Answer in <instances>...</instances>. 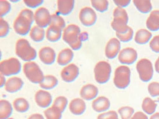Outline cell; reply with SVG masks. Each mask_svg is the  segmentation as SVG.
Masks as SVG:
<instances>
[{"label":"cell","instance_id":"cell-1","mask_svg":"<svg viewBox=\"0 0 159 119\" xmlns=\"http://www.w3.org/2000/svg\"><path fill=\"white\" fill-rule=\"evenodd\" d=\"M34 20L33 11L28 8L22 9L15 19L13 27L15 32L20 35H26L30 32Z\"/></svg>","mask_w":159,"mask_h":119},{"label":"cell","instance_id":"cell-2","mask_svg":"<svg viewBox=\"0 0 159 119\" xmlns=\"http://www.w3.org/2000/svg\"><path fill=\"white\" fill-rule=\"evenodd\" d=\"M80 31V27L74 24L68 25L63 30L62 39L74 51L80 50L82 45L83 39Z\"/></svg>","mask_w":159,"mask_h":119},{"label":"cell","instance_id":"cell-3","mask_svg":"<svg viewBox=\"0 0 159 119\" xmlns=\"http://www.w3.org/2000/svg\"><path fill=\"white\" fill-rule=\"evenodd\" d=\"M113 20L111 23L112 29L116 33L125 34L129 28V26L127 25L128 16L126 10L117 6L113 11Z\"/></svg>","mask_w":159,"mask_h":119},{"label":"cell","instance_id":"cell-4","mask_svg":"<svg viewBox=\"0 0 159 119\" xmlns=\"http://www.w3.org/2000/svg\"><path fill=\"white\" fill-rule=\"evenodd\" d=\"M16 55L25 61H32L37 56L36 51L26 39H19L15 45Z\"/></svg>","mask_w":159,"mask_h":119},{"label":"cell","instance_id":"cell-5","mask_svg":"<svg viewBox=\"0 0 159 119\" xmlns=\"http://www.w3.org/2000/svg\"><path fill=\"white\" fill-rule=\"evenodd\" d=\"M23 71L27 79L33 83L40 84L44 79L43 72L38 64L32 61L24 64Z\"/></svg>","mask_w":159,"mask_h":119},{"label":"cell","instance_id":"cell-6","mask_svg":"<svg viewBox=\"0 0 159 119\" xmlns=\"http://www.w3.org/2000/svg\"><path fill=\"white\" fill-rule=\"evenodd\" d=\"M131 82V70L127 66L121 65L117 67L115 72L113 82L118 88L124 89L129 86Z\"/></svg>","mask_w":159,"mask_h":119},{"label":"cell","instance_id":"cell-7","mask_svg":"<svg viewBox=\"0 0 159 119\" xmlns=\"http://www.w3.org/2000/svg\"><path fill=\"white\" fill-rule=\"evenodd\" d=\"M111 67L106 61H99L96 64L94 68V79L97 82L104 84L107 82L110 78Z\"/></svg>","mask_w":159,"mask_h":119},{"label":"cell","instance_id":"cell-8","mask_svg":"<svg viewBox=\"0 0 159 119\" xmlns=\"http://www.w3.org/2000/svg\"><path fill=\"white\" fill-rule=\"evenodd\" d=\"M21 70V64L19 60L11 57L5 60L0 63V72L6 76L16 75Z\"/></svg>","mask_w":159,"mask_h":119},{"label":"cell","instance_id":"cell-9","mask_svg":"<svg viewBox=\"0 0 159 119\" xmlns=\"http://www.w3.org/2000/svg\"><path fill=\"white\" fill-rule=\"evenodd\" d=\"M136 69L140 80L148 82L152 79L153 75V68L151 61L146 59L140 60L136 64Z\"/></svg>","mask_w":159,"mask_h":119},{"label":"cell","instance_id":"cell-10","mask_svg":"<svg viewBox=\"0 0 159 119\" xmlns=\"http://www.w3.org/2000/svg\"><path fill=\"white\" fill-rule=\"evenodd\" d=\"M34 22L40 27H47L52 22V15L45 7H39L34 12Z\"/></svg>","mask_w":159,"mask_h":119},{"label":"cell","instance_id":"cell-11","mask_svg":"<svg viewBox=\"0 0 159 119\" xmlns=\"http://www.w3.org/2000/svg\"><path fill=\"white\" fill-rule=\"evenodd\" d=\"M79 18L84 26L90 27L94 25L97 20V14L92 8L86 6L80 10Z\"/></svg>","mask_w":159,"mask_h":119},{"label":"cell","instance_id":"cell-12","mask_svg":"<svg viewBox=\"0 0 159 119\" xmlns=\"http://www.w3.org/2000/svg\"><path fill=\"white\" fill-rule=\"evenodd\" d=\"M80 69L75 64L71 63L64 67L61 72L62 79L67 83L72 82L78 76Z\"/></svg>","mask_w":159,"mask_h":119},{"label":"cell","instance_id":"cell-13","mask_svg":"<svg viewBox=\"0 0 159 119\" xmlns=\"http://www.w3.org/2000/svg\"><path fill=\"white\" fill-rule=\"evenodd\" d=\"M138 58L136 51L132 47H126L120 51L118 59L119 61L124 64L130 65L134 63Z\"/></svg>","mask_w":159,"mask_h":119},{"label":"cell","instance_id":"cell-14","mask_svg":"<svg viewBox=\"0 0 159 119\" xmlns=\"http://www.w3.org/2000/svg\"><path fill=\"white\" fill-rule=\"evenodd\" d=\"M121 49V43L119 39L116 38H111L107 42L105 47V55L109 59L116 58Z\"/></svg>","mask_w":159,"mask_h":119},{"label":"cell","instance_id":"cell-15","mask_svg":"<svg viewBox=\"0 0 159 119\" xmlns=\"http://www.w3.org/2000/svg\"><path fill=\"white\" fill-rule=\"evenodd\" d=\"M35 102L39 107L46 108L52 104V98L49 92L43 90H39L34 96Z\"/></svg>","mask_w":159,"mask_h":119},{"label":"cell","instance_id":"cell-16","mask_svg":"<svg viewBox=\"0 0 159 119\" xmlns=\"http://www.w3.org/2000/svg\"><path fill=\"white\" fill-rule=\"evenodd\" d=\"M39 56L43 63L46 65H51L55 61L56 53L52 47L45 46L39 51Z\"/></svg>","mask_w":159,"mask_h":119},{"label":"cell","instance_id":"cell-17","mask_svg":"<svg viewBox=\"0 0 159 119\" xmlns=\"http://www.w3.org/2000/svg\"><path fill=\"white\" fill-rule=\"evenodd\" d=\"M98 87L92 84H87L81 88L80 96L86 101H90L98 96Z\"/></svg>","mask_w":159,"mask_h":119},{"label":"cell","instance_id":"cell-18","mask_svg":"<svg viewBox=\"0 0 159 119\" xmlns=\"http://www.w3.org/2000/svg\"><path fill=\"white\" fill-rule=\"evenodd\" d=\"M24 86V82L21 78L17 76L10 78L5 83L4 88L6 92L14 93L19 91Z\"/></svg>","mask_w":159,"mask_h":119},{"label":"cell","instance_id":"cell-19","mask_svg":"<svg viewBox=\"0 0 159 119\" xmlns=\"http://www.w3.org/2000/svg\"><path fill=\"white\" fill-rule=\"evenodd\" d=\"M86 109V105L85 102L79 98L73 99L69 104V109L73 115H82L85 112Z\"/></svg>","mask_w":159,"mask_h":119},{"label":"cell","instance_id":"cell-20","mask_svg":"<svg viewBox=\"0 0 159 119\" xmlns=\"http://www.w3.org/2000/svg\"><path fill=\"white\" fill-rule=\"evenodd\" d=\"M92 105L94 111L98 113L103 112L109 109L110 107V101L106 96H98L94 100Z\"/></svg>","mask_w":159,"mask_h":119},{"label":"cell","instance_id":"cell-21","mask_svg":"<svg viewBox=\"0 0 159 119\" xmlns=\"http://www.w3.org/2000/svg\"><path fill=\"white\" fill-rule=\"evenodd\" d=\"M74 58V52L70 48L61 50L57 55V63L61 66L70 63Z\"/></svg>","mask_w":159,"mask_h":119},{"label":"cell","instance_id":"cell-22","mask_svg":"<svg viewBox=\"0 0 159 119\" xmlns=\"http://www.w3.org/2000/svg\"><path fill=\"white\" fill-rule=\"evenodd\" d=\"M57 2L59 14L66 16L72 12L74 7L75 1L74 0H58Z\"/></svg>","mask_w":159,"mask_h":119},{"label":"cell","instance_id":"cell-23","mask_svg":"<svg viewBox=\"0 0 159 119\" xmlns=\"http://www.w3.org/2000/svg\"><path fill=\"white\" fill-rule=\"evenodd\" d=\"M146 27L150 31H156L159 30V10L151 12L146 20Z\"/></svg>","mask_w":159,"mask_h":119},{"label":"cell","instance_id":"cell-24","mask_svg":"<svg viewBox=\"0 0 159 119\" xmlns=\"http://www.w3.org/2000/svg\"><path fill=\"white\" fill-rule=\"evenodd\" d=\"M62 30L54 26H49L46 31V37L48 41L54 42L60 39L62 36Z\"/></svg>","mask_w":159,"mask_h":119},{"label":"cell","instance_id":"cell-25","mask_svg":"<svg viewBox=\"0 0 159 119\" xmlns=\"http://www.w3.org/2000/svg\"><path fill=\"white\" fill-rule=\"evenodd\" d=\"M12 106L6 100L0 101V119H8L12 113Z\"/></svg>","mask_w":159,"mask_h":119},{"label":"cell","instance_id":"cell-26","mask_svg":"<svg viewBox=\"0 0 159 119\" xmlns=\"http://www.w3.org/2000/svg\"><path fill=\"white\" fill-rule=\"evenodd\" d=\"M152 37V33L145 29H140L136 32L135 41L139 45L147 43Z\"/></svg>","mask_w":159,"mask_h":119},{"label":"cell","instance_id":"cell-27","mask_svg":"<svg viewBox=\"0 0 159 119\" xmlns=\"http://www.w3.org/2000/svg\"><path fill=\"white\" fill-rule=\"evenodd\" d=\"M29 35L33 41L39 42L44 40V37L46 36V32L43 28L34 26L30 31Z\"/></svg>","mask_w":159,"mask_h":119},{"label":"cell","instance_id":"cell-28","mask_svg":"<svg viewBox=\"0 0 159 119\" xmlns=\"http://www.w3.org/2000/svg\"><path fill=\"white\" fill-rule=\"evenodd\" d=\"M13 107L15 110L19 113H24L29 109V103L24 98H18L13 102Z\"/></svg>","mask_w":159,"mask_h":119},{"label":"cell","instance_id":"cell-29","mask_svg":"<svg viewBox=\"0 0 159 119\" xmlns=\"http://www.w3.org/2000/svg\"><path fill=\"white\" fill-rule=\"evenodd\" d=\"M57 78L53 75H46L44 76V79L42 82L39 84L40 86L44 90H50L57 86L58 84Z\"/></svg>","mask_w":159,"mask_h":119},{"label":"cell","instance_id":"cell-30","mask_svg":"<svg viewBox=\"0 0 159 119\" xmlns=\"http://www.w3.org/2000/svg\"><path fill=\"white\" fill-rule=\"evenodd\" d=\"M133 2L137 9L142 14L149 13L152 9V5L149 0H135Z\"/></svg>","mask_w":159,"mask_h":119},{"label":"cell","instance_id":"cell-31","mask_svg":"<svg viewBox=\"0 0 159 119\" xmlns=\"http://www.w3.org/2000/svg\"><path fill=\"white\" fill-rule=\"evenodd\" d=\"M157 107V104L149 97H146L143 100L142 108L146 113L148 115L153 114Z\"/></svg>","mask_w":159,"mask_h":119},{"label":"cell","instance_id":"cell-32","mask_svg":"<svg viewBox=\"0 0 159 119\" xmlns=\"http://www.w3.org/2000/svg\"><path fill=\"white\" fill-rule=\"evenodd\" d=\"M46 119H61L62 112L56 108L52 106L44 111Z\"/></svg>","mask_w":159,"mask_h":119},{"label":"cell","instance_id":"cell-33","mask_svg":"<svg viewBox=\"0 0 159 119\" xmlns=\"http://www.w3.org/2000/svg\"><path fill=\"white\" fill-rule=\"evenodd\" d=\"M68 105V100L64 96H58L53 101L52 106L57 108L62 113L66 108Z\"/></svg>","mask_w":159,"mask_h":119},{"label":"cell","instance_id":"cell-34","mask_svg":"<svg viewBox=\"0 0 159 119\" xmlns=\"http://www.w3.org/2000/svg\"><path fill=\"white\" fill-rule=\"evenodd\" d=\"M91 4L94 9L102 13L106 11L108 8V1L107 0H92Z\"/></svg>","mask_w":159,"mask_h":119},{"label":"cell","instance_id":"cell-35","mask_svg":"<svg viewBox=\"0 0 159 119\" xmlns=\"http://www.w3.org/2000/svg\"><path fill=\"white\" fill-rule=\"evenodd\" d=\"M50 26H54L57 27L64 30L66 27V22L61 16L58 14H52V22Z\"/></svg>","mask_w":159,"mask_h":119},{"label":"cell","instance_id":"cell-36","mask_svg":"<svg viewBox=\"0 0 159 119\" xmlns=\"http://www.w3.org/2000/svg\"><path fill=\"white\" fill-rule=\"evenodd\" d=\"M121 119H130L134 114V109L130 106H123L118 110Z\"/></svg>","mask_w":159,"mask_h":119},{"label":"cell","instance_id":"cell-37","mask_svg":"<svg viewBox=\"0 0 159 119\" xmlns=\"http://www.w3.org/2000/svg\"><path fill=\"white\" fill-rule=\"evenodd\" d=\"M133 35H134V30L130 27H129L128 31L125 34H121L119 33H116V36L118 38V39L120 41L123 42L130 41L133 38Z\"/></svg>","mask_w":159,"mask_h":119},{"label":"cell","instance_id":"cell-38","mask_svg":"<svg viewBox=\"0 0 159 119\" xmlns=\"http://www.w3.org/2000/svg\"><path fill=\"white\" fill-rule=\"evenodd\" d=\"M10 31V26L2 18H0V37H6Z\"/></svg>","mask_w":159,"mask_h":119},{"label":"cell","instance_id":"cell-39","mask_svg":"<svg viewBox=\"0 0 159 119\" xmlns=\"http://www.w3.org/2000/svg\"><path fill=\"white\" fill-rule=\"evenodd\" d=\"M11 9V5L8 1L5 0L0 1V16L2 18L10 12Z\"/></svg>","mask_w":159,"mask_h":119},{"label":"cell","instance_id":"cell-40","mask_svg":"<svg viewBox=\"0 0 159 119\" xmlns=\"http://www.w3.org/2000/svg\"><path fill=\"white\" fill-rule=\"evenodd\" d=\"M148 89L151 96L153 97L159 96V83L156 82L150 83Z\"/></svg>","mask_w":159,"mask_h":119},{"label":"cell","instance_id":"cell-41","mask_svg":"<svg viewBox=\"0 0 159 119\" xmlns=\"http://www.w3.org/2000/svg\"><path fill=\"white\" fill-rule=\"evenodd\" d=\"M97 119H119L116 111L110 110L98 115Z\"/></svg>","mask_w":159,"mask_h":119},{"label":"cell","instance_id":"cell-42","mask_svg":"<svg viewBox=\"0 0 159 119\" xmlns=\"http://www.w3.org/2000/svg\"><path fill=\"white\" fill-rule=\"evenodd\" d=\"M149 45L152 51L156 53H159V35L153 37L150 42Z\"/></svg>","mask_w":159,"mask_h":119},{"label":"cell","instance_id":"cell-43","mask_svg":"<svg viewBox=\"0 0 159 119\" xmlns=\"http://www.w3.org/2000/svg\"><path fill=\"white\" fill-rule=\"evenodd\" d=\"M24 2L25 4L29 8H34L42 4L44 1L43 0H25Z\"/></svg>","mask_w":159,"mask_h":119},{"label":"cell","instance_id":"cell-44","mask_svg":"<svg viewBox=\"0 0 159 119\" xmlns=\"http://www.w3.org/2000/svg\"><path fill=\"white\" fill-rule=\"evenodd\" d=\"M114 2L116 5H117V6L124 8V7H126L131 2V1H129V0H123V1L115 0V1H114Z\"/></svg>","mask_w":159,"mask_h":119},{"label":"cell","instance_id":"cell-45","mask_svg":"<svg viewBox=\"0 0 159 119\" xmlns=\"http://www.w3.org/2000/svg\"><path fill=\"white\" fill-rule=\"evenodd\" d=\"M130 119H148V117L144 113L142 112H137L134 114Z\"/></svg>","mask_w":159,"mask_h":119},{"label":"cell","instance_id":"cell-46","mask_svg":"<svg viewBox=\"0 0 159 119\" xmlns=\"http://www.w3.org/2000/svg\"><path fill=\"white\" fill-rule=\"evenodd\" d=\"M28 119H44L43 116L40 113H34L30 115Z\"/></svg>","mask_w":159,"mask_h":119},{"label":"cell","instance_id":"cell-47","mask_svg":"<svg viewBox=\"0 0 159 119\" xmlns=\"http://www.w3.org/2000/svg\"><path fill=\"white\" fill-rule=\"evenodd\" d=\"M0 77H1V78H0V82H0V86H1V87H2L3 86H5V83H6L5 76L1 73Z\"/></svg>","mask_w":159,"mask_h":119},{"label":"cell","instance_id":"cell-48","mask_svg":"<svg viewBox=\"0 0 159 119\" xmlns=\"http://www.w3.org/2000/svg\"><path fill=\"white\" fill-rule=\"evenodd\" d=\"M155 69L156 72L159 73V57L155 62Z\"/></svg>","mask_w":159,"mask_h":119},{"label":"cell","instance_id":"cell-49","mask_svg":"<svg viewBox=\"0 0 159 119\" xmlns=\"http://www.w3.org/2000/svg\"><path fill=\"white\" fill-rule=\"evenodd\" d=\"M150 119H159V112L153 113L150 117Z\"/></svg>","mask_w":159,"mask_h":119}]
</instances>
